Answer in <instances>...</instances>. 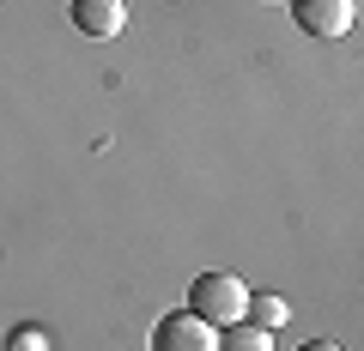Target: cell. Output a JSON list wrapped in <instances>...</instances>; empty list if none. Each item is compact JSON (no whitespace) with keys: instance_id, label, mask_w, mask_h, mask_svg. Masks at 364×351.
Instances as JSON below:
<instances>
[{"instance_id":"6da1fadb","label":"cell","mask_w":364,"mask_h":351,"mask_svg":"<svg viewBox=\"0 0 364 351\" xmlns=\"http://www.w3.org/2000/svg\"><path fill=\"white\" fill-rule=\"evenodd\" d=\"M243 303H249V285L237 273H200L195 285H188V315H200L213 333L231 327V321H243Z\"/></svg>"},{"instance_id":"7a4b0ae2","label":"cell","mask_w":364,"mask_h":351,"mask_svg":"<svg viewBox=\"0 0 364 351\" xmlns=\"http://www.w3.org/2000/svg\"><path fill=\"white\" fill-rule=\"evenodd\" d=\"M213 345H219V333H213L200 315H188V309L164 315V321L152 327V351H213Z\"/></svg>"},{"instance_id":"3957f363","label":"cell","mask_w":364,"mask_h":351,"mask_svg":"<svg viewBox=\"0 0 364 351\" xmlns=\"http://www.w3.org/2000/svg\"><path fill=\"white\" fill-rule=\"evenodd\" d=\"M291 13L310 37H346L358 18V0H291Z\"/></svg>"},{"instance_id":"277c9868","label":"cell","mask_w":364,"mask_h":351,"mask_svg":"<svg viewBox=\"0 0 364 351\" xmlns=\"http://www.w3.org/2000/svg\"><path fill=\"white\" fill-rule=\"evenodd\" d=\"M73 30H85V37H122L128 30V6L122 0H73Z\"/></svg>"},{"instance_id":"5b68a950","label":"cell","mask_w":364,"mask_h":351,"mask_svg":"<svg viewBox=\"0 0 364 351\" xmlns=\"http://www.w3.org/2000/svg\"><path fill=\"white\" fill-rule=\"evenodd\" d=\"M243 321H249V327H261V333H279V327L291 321V303H286V297H273V291H249Z\"/></svg>"},{"instance_id":"8992f818","label":"cell","mask_w":364,"mask_h":351,"mask_svg":"<svg viewBox=\"0 0 364 351\" xmlns=\"http://www.w3.org/2000/svg\"><path fill=\"white\" fill-rule=\"evenodd\" d=\"M213 351H273V333H261L249 321H231V327H219V345Z\"/></svg>"},{"instance_id":"52a82bcc","label":"cell","mask_w":364,"mask_h":351,"mask_svg":"<svg viewBox=\"0 0 364 351\" xmlns=\"http://www.w3.org/2000/svg\"><path fill=\"white\" fill-rule=\"evenodd\" d=\"M6 351H49V339H43V327H13L6 333Z\"/></svg>"},{"instance_id":"ba28073f","label":"cell","mask_w":364,"mask_h":351,"mask_svg":"<svg viewBox=\"0 0 364 351\" xmlns=\"http://www.w3.org/2000/svg\"><path fill=\"white\" fill-rule=\"evenodd\" d=\"M298 351H340L334 339H310V345H298Z\"/></svg>"}]
</instances>
